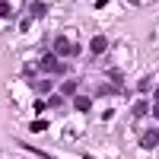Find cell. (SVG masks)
Returning <instances> with one entry per match:
<instances>
[{
    "label": "cell",
    "instance_id": "1",
    "mask_svg": "<svg viewBox=\"0 0 159 159\" xmlns=\"http://www.w3.org/2000/svg\"><path fill=\"white\" fill-rule=\"evenodd\" d=\"M54 51H57V54H76V45H70V38H64V35H57L54 38Z\"/></svg>",
    "mask_w": 159,
    "mask_h": 159
},
{
    "label": "cell",
    "instance_id": "2",
    "mask_svg": "<svg viewBox=\"0 0 159 159\" xmlns=\"http://www.w3.org/2000/svg\"><path fill=\"white\" fill-rule=\"evenodd\" d=\"M140 147H143V150L159 147V130H143V134H140Z\"/></svg>",
    "mask_w": 159,
    "mask_h": 159
},
{
    "label": "cell",
    "instance_id": "3",
    "mask_svg": "<svg viewBox=\"0 0 159 159\" xmlns=\"http://www.w3.org/2000/svg\"><path fill=\"white\" fill-rule=\"evenodd\" d=\"M89 51H92V54H105V51H108V38H105V35H96V38L89 42Z\"/></svg>",
    "mask_w": 159,
    "mask_h": 159
},
{
    "label": "cell",
    "instance_id": "4",
    "mask_svg": "<svg viewBox=\"0 0 159 159\" xmlns=\"http://www.w3.org/2000/svg\"><path fill=\"white\" fill-rule=\"evenodd\" d=\"M42 70H45V73H61V61L51 57V54H45V57H42Z\"/></svg>",
    "mask_w": 159,
    "mask_h": 159
},
{
    "label": "cell",
    "instance_id": "5",
    "mask_svg": "<svg viewBox=\"0 0 159 159\" xmlns=\"http://www.w3.org/2000/svg\"><path fill=\"white\" fill-rule=\"evenodd\" d=\"M73 108H76V111H83V115H86V111L92 108V99H89V96H76V99H73Z\"/></svg>",
    "mask_w": 159,
    "mask_h": 159
},
{
    "label": "cell",
    "instance_id": "6",
    "mask_svg": "<svg viewBox=\"0 0 159 159\" xmlns=\"http://www.w3.org/2000/svg\"><path fill=\"white\" fill-rule=\"evenodd\" d=\"M147 111H150V105L143 102V99H140V102H134V118H140V115H147Z\"/></svg>",
    "mask_w": 159,
    "mask_h": 159
},
{
    "label": "cell",
    "instance_id": "7",
    "mask_svg": "<svg viewBox=\"0 0 159 159\" xmlns=\"http://www.w3.org/2000/svg\"><path fill=\"white\" fill-rule=\"evenodd\" d=\"M48 108H57V111H61V108H64V99H61V96H51V99H48Z\"/></svg>",
    "mask_w": 159,
    "mask_h": 159
},
{
    "label": "cell",
    "instance_id": "8",
    "mask_svg": "<svg viewBox=\"0 0 159 159\" xmlns=\"http://www.w3.org/2000/svg\"><path fill=\"white\" fill-rule=\"evenodd\" d=\"M61 92H64V96H73V92H76V83H73V80H70V83H64Z\"/></svg>",
    "mask_w": 159,
    "mask_h": 159
},
{
    "label": "cell",
    "instance_id": "9",
    "mask_svg": "<svg viewBox=\"0 0 159 159\" xmlns=\"http://www.w3.org/2000/svg\"><path fill=\"white\" fill-rule=\"evenodd\" d=\"M35 92H42V96H45V92H51V83H48V80H42V83H35Z\"/></svg>",
    "mask_w": 159,
    "mask_h": 159
},
{
    "label": "cell",
    "instance_id": "10",
    "mask_svg": "<svg viewBox=\"0 0 159 159\" xmlns=\"http://www.w3.org/2000/svg\"><path fill=\"white\" fill-rule=\"evenodd\" d=\"M10 13H13V7L7 3V0H0V16H10Z\"/></svg>",
    "mask_w": 159,
    "mask_h": 159
},
{
    "label": "cell",
    "instance_id": "11",
    "mask_svg": "<svg viewBox=\"0 0 159 159\" xmlns=\"http://www.w3.org/2000/svg\"><path fill=\"white\" fill-rule=\"evenodd\" d=\"M32 16H45V3H32Z\"/></svg>",
    "mask_w": 159,
    "mask_h": 159
},
{
    "label": "cell",
    "instance_id": "12",
    "mask_svg": "<svg viewBox=\"0 0 159 159\" xmlns=\"http://www.w3.org/2000/svg\"><path fill=\"white\" fill-rule=\"evenodd\" d=\"M48 127V121H42V118H38V121H32V130H35V134H38V130H45Z\"/></svg>",
    "mask_w": 159,
    "mask_h": 159
},
{
    "label": "cell",
    "instance_id": "13",
    "mask_svg": "<svg viewBox=\"0 0 159 159\" xmlns=\"http://www.w3.org/2000/svg\"><path fill=\"white\" fill-rule=\"evenodd\" d=\"M150 111H153V115H156V118H159V102H156V105H153V108H150Z\"/></svg>",
    "mask_w": 159,
    "mask_h": 159
},
{
    "label": "cell",
    "instance_id": "14",
    "mask_svg": "<svg viewBox=\"0 0 159 159\" xmlns=\"http://www.w3.org/2000/svg\"><path fill=\"white\" fill-rule=\"evenodd\" d=\"M130 3H134V7H137V3H140V0H130Z\"/></svg>",
    "mask_w": 159,
    "mask_h": 159
},
{
    "label": "cell",
    "instance_id": "15",
    "mask_svg": "<svg viewBox=\"0 0 159 159\" xmlns=\"http://www.w3.org/2000/svg\"><path fill=\"white\" fill-rule=\"evenodd\" d=\"M156 102H159V89H156Z\"/></svg>",
    "mask_w": 159,
    "mask_h": 159
},
{
    "label": "cell",
    "instance_id": "16",
    "mask_svg": "<svg viewBox=\"0 0 159 159\" xmlns=\"http://www.w3.org/2000/svg\"><path fill=\"white\" fill-rule=\"evenodd\" d=\"M86 159H96V156H86Z\"/></svg>",
    "mask_w": 159,
    "mask_h": 159
},
{
    "label": "cell",
    "instance_id": "17",
    "mask_svg": "<svg viewBox=\"0 0 159 159\" xmlns=\"http://www.w3.org/2000/svg\"><path fill=\"white\" fill-rule=\"evenodd\" d=\"M105 3H108V0H105Z\"/></svg>",
    "mask_w": 159,
    "mask_h": 159
}]
</instances>
